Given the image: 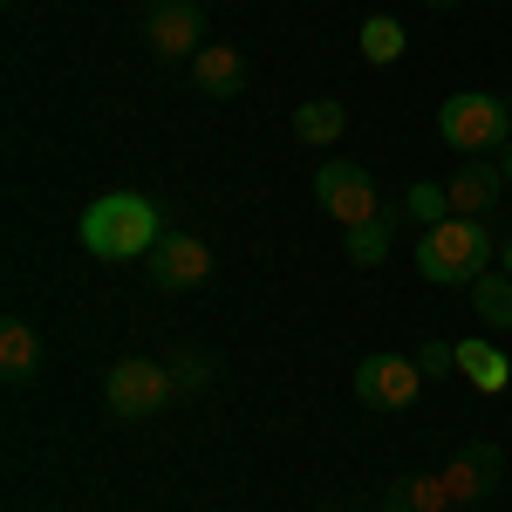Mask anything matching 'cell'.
Listing matches in <instances>:
<instances>
[{"label": "cell", "instance_id": "9", "mask_svg": "<svg viewBox=\"0 0 512 512\" xmlns=\"http://www.w3.org/2000/svg\"><path fill=\"white\" fill-rule=\"evenodd\" d=\"M499 472H506L499 444H465V451H458L437 478H444L451 506H472V499H492V492H499Z\"/></svg>", "mask_w": 512, "mask_h": 512}, {"label": "cell", "instance_id": "3", "mask_svg": "<svg viewBox=\"0 0 512 512\" xmlns=\"http://www.w3.org/2000/svg\"><path fill=\"white\" fill-rule=\"evenodd\" d=\"M437 137H444L451 151H465V158L512 144V96H485V89L444 96V110H437Z\"/></svg>", "mask_w": 512, "mask_h": 512}, {"label": "cell", "instance_id": "12", "mask_svg": "<svg viewBox=\"0 0 512 512\" xmlns=\"http://www.w3.org/2000/svg\"><path fill=\"white\" fill-rule=\"evenodd\" d=\"M35 369H41V335H35L21 315H7V321H0V376L21 390Z\"/></svg>", "mask_w": 512, "mask_h": 512}, {"label": "cell", "instance_id": "20", "mask_svg": "<svg viewBox=\"0 0 512 512\" xmlns=\"http://www.w3.org/2000/svg\"><path fill=\"white\" fill-rule=\"evenodd\" d=\"M417 369H424V383L451 376V369H458V342H444V335H424V342H417Z\"/></svg>", "mask_w": 512, "mask_h": 512}, {"label": "cell", "instance_id": "5", "mask_svg": "<svg viewBox=\"0 0 512 512\" xmlns=\"http://www.w3.org/2000/svg\"><path fill=\"white\" fill-rule=\"evenodd\" d=\"M144 41L164 62H192L205 48V0H151L144 7Z\"/></svg>", "mask_w": 512, "mask_h": 512}, {"label": "cell", "instance_id": "19", "mask_svg": "<svg viewBox=\"0 0 512 512\" xmlns=\"http://www.w3.org/2000/svg\"><path fill=\"white\" fill-rule=\"evenodd\" d=\"M403 212H410L417 226H444V219H451V192L431 185V178H417V185L403 192Z\"/></svg>", "mask_w": 512, "mask_h": 512}, {"label": "cell", "instance_id": "17", "mask_svg": "<svg viewBox=\"0 0 512 512\" xmlns=\"http://www.w3.org/2000/svg\"><path fill=\"white\" fill-rule=\"evenodd\" d=\"M472 301H478V321L485 328H499V335H512V274H478L472 280Z\"/></svg>", "mask_w": 512, "mask_h": 512}, {"label": "cell", "instance_id": "13", "mask_svg": "<svg viewBox=\"0 0 512 512\" xmlns=\"http://www.w3.org/2000/svg\"><path fill=\"white\" fill-rule=\"evenodd\" d=\"M342 130H349V110H342L335 96H315V103H301V110H294V137H301V144H315V151H328Z\"/></svg>", "mask_w": 512, "mask_h": 512}, {"label": "cell", "instance_id": "22", "mask_svg": "<svg viewBox=\"0 0 512 512\" xmlns=\"http://www.w3.org/2000/svg\"><path fill=\"white\" fill-rule=\"evenodd\" d=\"M499 274H512V246H499Z\"/></svg>", "mask_w": 512, "mask_h": 512}, {"label": "cell", "instance_id": "16", "mask_svg": "<svg viewBox=\"0 0 512 512\" xmlns=\"http://www.w3.org/2000/svg\"><path fill=\"white\" fill-rule=\"evenodd\" d=\"M403 48H410V35H403L396 14H369V21H362V62L390 69V62H403Z\"/></svg>", "mask_w": 512, "mask_h": 512}, {"label": "cell", "instance_id": "11", "mask_svg": "<svg viewBox=\"0 0 512 512\" xmlns=\"http://www.w3.org/2000/svg\"><path fill=\"white\" fill-rule=\"evenodd\" d=\"M192 82L205 96H219V103H226V96H246V55L226 48V41H205L192 55Z\"/></svg>", "mask_w": 512, "mask_h": 512}, {"label": "cell", "instance_id": "1", "mask_svg": "<svg viewBox=\"0 0 512 512\" xmlns=\"http://www.w3.org/2000/svg\"><path fill=\"white\" fill-rule=\"evenodd\" d=\"M164 239V205L144 192H110L82 212V246L96 260H151V246Z\"/></svg>", "mask_w": 512, "mask_h": 512}, {"label": "cell", "instance_id": "2", "mask_svg": "<svg viewBox=\"0 0 512 512\" xmlns=\"http://www.w3.org/2000/svg\"><path fill=\"white\" fill-rule=\"evenodd\" d=\"M492 260H499V239L485 219H444V226H424L417 239V274L431 280V287H472L478 274H492Z\"/></svg>", "mask_w": 512, "mask_h": 512}, {"label": "cell", "instance_id": "7", "mask_svg": "<svg viewBox=\"0 0 512 512\" xmlns=\"http://www.w3.org/2000/svg\"><path fill=\"white\" fill-rule=\"evenodd\" d=\"M315 198L342 219V226H362V219H376L383 212V198H376V178L362 171V164H349V158H328L315 171Z\"/></svg>", "mask_w": 512, "mask_h": 512}, {"label": "cell", "instance_id": "8", "mask_svg": "<svg viewBox=\"0 0 512 512\" xmlns=\"http://www.w3.org/2000/svg\"><path fill=\"white\" fill-rule=\"evenodd\" d=\"M212 280V253H205V239L192 233H164L151 246V287L164 294H185V287H205Z\"/></svg>", "mask_w": 512, "mask_h": 512}, {"label": "cell", "instance_id": "23", "mask_svg": "<svg viewBox=\"0 0 512 512\" xmlns=\"http://www.w3.org/2000/svg\"><path fill=\"white\" fill-rule=\"evenodd\" d=\"M499 164H506V185H512V144H506V158H499Z\"/></svg>", "mask_w": 512, "mask_h": 512}, {"label": "cell", "instance_id": "18", "mask_svg": "<svg viewBox=\"0 0 512 512\" xmlns=\"http://www.w3.org/2000/svg\"><path fill=\"white\" fill-rule=\"evenodd\" d=\"M342 239H349L355 267H383V260H390V212H376V219H362V226H342Z\"/></svg>", "mask_w": 512, "mask_h": 512}, {"label": "cell", "instance_id": "21", "mask_svg": "<svg viewBox=\"0 0 512 512\" xmlns=\"http://www.w3.org/2000/svg\"><path fill=\"white\" fill-rule=\"evenodd\" d=\"M171 383H178V396L205 390V383H212V362H205V355H178V362H171Z\"/></svg>", "mask_w": 512, "mask_h": 512}, {"label": "cell", "instance_id": "14", "mask_svg": "<svg viewBox=\"0 0 512 512\" xmlns=\"http://www.w3.org/2000/svg\"><path fill=\"white\" fill-rule=\"evenodd\" d=\"M451 506V492H444V478L437 472H417V478H396L383 512H444Z\"/></svg>", "mask_w": 512, "mask_h": 512}, {"label": "cell", "instance_id": "24", "mask_svg": "<svg viewBox=\"0 0 512 512\" xmlns=\"http://www.w3.org/2000/svg\"><path fill=\"white\" fill-rule=\"evenodd\" d=\"M424 7H458V0H424Z\"/></svg>", "mask_w": 512, "mask_h": 512}, {"label": "cell", "instance_id": "15", "mask_svg": "<svg viewBox=\"0 0 512 512\" xmlns=\"http://www.w3.org/2000/svg\"><path fill=\"white\" fill-rule=\"evenodd\" d=\"M458 369H465V376H472V383H478L485 396H499V390L512 383L506 355L492 349V342H478V335H472V342H458Z\"/></svg>", "mask_w": 512, "mask_h": 512}, {"label": "cell", "instance_id": "6", "mask_svg": "<svg viewBox=\"0 0 512 512\" xmlns=\"http://www.w3.org/2000/svg\"><path fill=\"white\" fill-rule=\"evenodd\" d=\"M417 390H424L417 355H362V369H355V396L369 410H410Z\"/></svg>", "mask_w": 512, "mask_h": 512}, {"label": "cell", "instance_id": "4", "mask_svg": "<svg viewBox=\"0 0 512 512\" xmlns=\"http://www.w3.org/2000/svg\"><path fill=\"white\" fill-rule=\"evenodd\" d=\"M171 396H178L171 362H144V355H130V362H117V369L103 376V403H110V417H123V424L158 417Z\"/></svg>", "mask_w": 512, "mask_h": 512}, {"label": "cell", "instance_id": "10", "mask_svg": "<svg viewBox=\"0 0 512 512\" xmlns=\"http://www.w3.org/2000/svg\"><path fill=\"white\" fill-rule=\"evenodd\" d=\"M451 212L458 219H485V212H499V192H506V164H485V158H465L451 171Z\"/></svg>", "mask_w": 512, "mask_h": 512}]
</instances>
